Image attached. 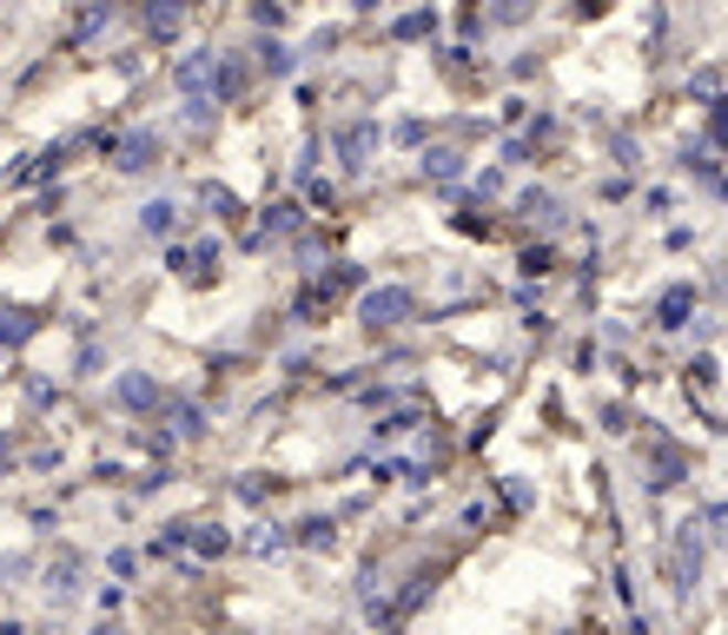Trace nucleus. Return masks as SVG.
I'll return each mask as SVG.
<instances>
[{"label": "nucleus", "instance_id": "1", "mask_svg": "<svg viewBox=\"0 0 728 635\" xmlns=\"http://www.w3.org/2000/svg\"><path fill=\"white\" fill-rule=\"evenodd\" d=\"M404 311H411V292H371V298H365V318H371V325H398Z\"/></svg>", "mask_w": 728, "mask_h": 635}]
</instances>
